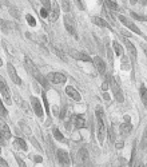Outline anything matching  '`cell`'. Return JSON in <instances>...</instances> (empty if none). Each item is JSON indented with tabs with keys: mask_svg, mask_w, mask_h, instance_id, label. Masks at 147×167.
I'll return each instance as SVG.
<instances>
[{
	"mask_svg": "<svg viewBox=\"0 0 147 167\" xmlns=\"http://www.w3.org/2000/svg\"><path fill=\"white\" fill-rule=\"evenodd\" d=\"M95 115H96V123H98V139L100 143H103L106 136V126H104V112L100 106H98L95 110Z\"/></svg>",
	"mask_w": 147,
	"mask_h": 167,
	"instance_id": "obj_1",
	"label": "cell"
},
{
	"mask_svg": "<svg viewBox=\"0 0 147 167\" xmlns=\"http://www.w3.org/2000/svg\"><path fill=\"white\" fill-rule=\"evenodd\" d=\"M110 87H111L112 92H114V95H115V98H116V100H118L119 103H122L123 100H125V98H123L122 90H120L119 82H118L115 78H111V79H110Z\"/></svg>",
	"mask_w": 147,
	"mask_h": 167,
	"instance_id": "obj_2",
	"label": "cell"
},
{
	"mask_svg": "<svg viewBox=\"0 0 147 167\" xmlns=\"http://www.w3.org/2000/svg\"><path fill=\"white\" fill-rule=\"evenodd\" d=\"M123 42H125V45H126V48H127V52H128V56H130V60H131V63H137L138 52H137V48H135V45L132 44L131 42H130L127 37H125V39H123Z\"/></svg>",
	"mask_w": 147,
	"mask_h": 167,
	"instance_id": "obj_3",
	"label": "cell"
},
{
	"mask_svg": "<svg viewBox=\"0 0 147 167\" xmlns=\"http://www.w3.org/2000/svg\"><path fill=\"white\" fill-rule=\"evenodd\" d=\"M47 80L54 83V84H62V83H64L67 80V78L62 72H51L47 75Z\"/></svg>",
	"mask_w": 147,
	"mask_h": 167,
	"instance_id": "obj_4",
	"label": "cell"
},
{
	"mask_svg": "<svg viewBox=\"0 0 147 167\" xmlns=\"http://www.w3.org/2000/svg\"><path fill=\"white\" fill-rule=\"evenodd\" d=\"M0 92H1L3 98H4L5 103H8V104L12 103V100H11V91H10V88H8V86L5 84L4 79H3L1 76H0Z\"/></svg>",
	"mask_w": 147,
	"mask_h": 167,
	"instance_id": "obj_5",
	"label": "cell"
},
{
	"mask_svg": "<svg viewBox=\"0 0 147 167\" xmlns=\"http://www.w3.org/2000/svg\"><path fill=\"white\" fill-rule=\"evenodd\" d=\"M59 15H60L59 4H57V1L52 0V3H51V8H50V15H48V20H50L51 23L56 22L57 18H59Z\"/></svg>",
	"mask_w": 147,
	"mask_h": 167,
	"instance_id": "obj_6",
	"label": "cell"
},
{
	"mask_svg": "<svg viewBox=\"0 0 147 167\" xmlns=\"http://www.w3.org/2000/svg\"><path fill=\"white\" fill-rule=\"evenodd\" d=\"M31 106H32V108H34V111H35V114L40 118V119H43V116H44V111H43L42 103L39 102V99H37V98H35V96L31 98Z\"/></svg>",
	"mask_w": 147,
	"mask_h": 167,
	"instance_id": "obj_7",
	"label": "cell"
},
{
	"mask_svg": "<svg viewBox=\"0 0 147 167\" xmlns=\"http://www.w3.org/2000/svg\"><path fill=\"white\" fill-rule=\"evenodd\" d=\"M7 71H8V75H10L11 80H12L15 84H18V86L22 84V80H20V78L18 76V72H16V70H15V67H13L12 63H8L7 64Z\"/></svg>",
	"mask_w": 147,
	"mask_h": 167,
	"instance_id": "obj_8",
	"label": "cell"
},
{
	"mask_svg": "<svg viewBox=\"0 0 147 167\" xmlns=\"http://www.w3.org/2000/svg\"><path fill=\"white\" fill-rule=\"evenodd\" d=\"M118 19H119L120 22H122L127 28H130L132 32H135V34H138V35H140V30H139V28H138L137 25H135L130 19H127L126 16H123V15H119V16H118Z\"/></svg>",
	"mask_w": 147,
	"mask_h": 167,
	"instance_id": "obj_9",
	"label": "cell"
},
{
	"mask_svg": "<svg viewBox=\"0 0 147 167\" xmlns=\"http://www.w3.org/2000/svg\"><path fill=\"white\" fill-rule=\"evenodd\" d=\"M64 27L71 35L76 36V28H75V23H74V19H71L70 15H66L64 18Z\"/></svg>",
	"mask_w": 147,
	"mask_h": 167,
	"instance_id": "obj_10",
	"label": "cell"
},
{
	"mask_svg": "<svg viewBox=\"0 0 147 167\" xmlns=\"http://www.w3.org/2000/svg\"><path fill=\"white\" fill-rule=\"evenodd\" d=\"M57 160H59L60 165L63 166H70V157H68V152L64 150H57Z\"/></svg>",
	"mask_w": 147,
	"mask_h": 167,
	"instance_id": "obj_11",
	"label": "cell"
},
{
	"mask_svg": "<svg viewBox=\"0 0 147 167\" xmlns=\"http://www.w3.org/2000/svg\"><path fill=\"white\" fill-rule=\"evenodd\" d=\"M92 62H94V64H95V67H96L98 72H99L100 75H104L106 74V63L103 62L99 56H95L94 59H92Z\"/></svg>",
	"mask_w": 147,
	"mask_h": 167,
	"instance_id": "obj_12",
	"label": "cell"
},
{
	"mask_svg": "<svg viewBox=\"0 0 147 167\" xmlns=\"http://www.w3.org/2000/svg\"><path fill=\"white\" fill-rule=\"evenodd\" d=\"M72 122H74V126L76 130H80V128H83L86 126V119L83 115H74L72 118Z\"/></svg>",
	"mask_w": 147,
	"mask_h": 167,
	"instance_id": "obj_13",
	"label": "cell"
},
{
	"mask_svg": "<svg viewBox=\"0 0 147 167\" xmlns=\"http://www.w3.org/2000/svg\"><path fill=\"white\" fill-rule=\"evenodd\" d=\"M70 55L75 57V59H78V60H84V62H92V59L88 55H86V54H83V52H78V51H75V50H70Z\"/></svg>",
	"mask_w": 147,
	"mask_h": 167,
	"instance_id": "obj_14",
	"label": "cell"
},
{
	"mask_svg": "<svg viewBox=\"0 0 147 167\" xmlns=\"http://www.w3.org/2000/svg\"><path fill=\"white\" fill-rule=\"evenodd\" d=\"M66 94L68 95L70 98H72L75 102H79L82 98H80V94L76 90H75L74 87H71V86H68V87H66Z\"/></svg>",
	"mask_w": 147,
	"mask_h": 167,
	"instance_id": "obj_15",
	"label": "cell"
},
{
	"mask_svg": "<svg viewBox=\"0 0 147 167\" xmlns=\"http://www.w3.org/2000/svg\"><path fill=\"white\" fill-rule=\"evenodd\" d=\"M0 131H1L3 136H4L5 139H10V138H11V131H10V127H8V126H7V123H5L3 119H0Z\"/></svg>",
	"mask_w": 147,
	"mask_h": 167,
	"instance_id": "obj_16",
	"label": "cell"
},
{
	"mask_svg": "<svg viewBox=\"0 0 147 167\" xmlns=\"http://www.w3.org/2000/svg\"><path fill=\"white\" fill-rule=\"evenodd\" d=\"M92 23L96 25H99V27H103V28H108V30H111V25L108 24V22H106L104 19L99 18V16H94L92 18Z\"/></svg>",
	"mask_w": 147,
	"mask_h": 167,
	"instance_id": "obj_17",
	"label": "cell"
},
{
	"mask_svg": "<svg viewBox=\"0 0 147 167\" xmlns=\"http://www.w3.org/2000/svg\"><path fill=\"white\" fill-rule=\"evenodd\" d=\"M25 67H27V71H28V72H30L31 75H32V76L37 72V71H39V70L36 68V66L34 64V62L30 59V57H25Z\"/></svg>",
	"mask_w": 147,
	"mask_h": 167,
	"instance_id": "obj_18",
	"label": "cell"
},
{
	"mask_svg": "<svg viewBox=\"0 0 147 167\" xmlns=\"http://www.w3.org/2000/svg\"><path fill=\"white\" fill-rule=\"evenodd\" d=\"M119 131H120V134H122L123 136L128 135L130 132L132 131V126H131V123H130V122L122 123V125H120V127H119Z\"/></svg>",
	"mask_w": 147,
	"mask_h": 167,
	"instance_id": "obj_19",
	"label": "cell"
},
{
	"mask_svg": "<svg viewBox=\"0 0 147 167\" xmlns=\"http://www.w3.org/2000/svg\"><path fill=\"white\" fill-rule=\"evenodd\" d=\"M139 94H140V99H142L143 104H145V107L147 108V88H146V86H145V84L140 86V88H139Z\"/></svg>",
	"mask_w": 147,
	"mask_h": 167,
	"instance_id": "obj_20",
	"label": "cell"
},
{
	"mask_svg": "<svg viewBox=\"0 0 147 167\" xmlns=\"http://www.w3.org/2000/svg\"><path fill=\"white\" fill-rule=\"evenodd\" d=\"M112 48H114L116 56H123V48H122V45L116 42V40H114V42H112Z\"/></svg>",
	"mask_w": 147,
	"mask_h": 167,
	"instance_id": "obj_21",
	"label": "cell"
},
{
	"mask_svg": "<svg viewBox=\"0 0 147 167\" xmlns=\"http://www.w3.org/2000/svg\"><path fill=\"white\" fill-rule=\"evenodd\" d=\"M79 158H80V160H82L83 163H86V165H87V163H88V152H87V150H86V148H80L79 150Z\"/></svg>",
	"mask_w": 147,
	"mask_h": 167,
	"instance_id": "obj_22",
	"label": "cell"
},
{
	"mask_svg": "<svg viewBox=\"0 0 147 167\" xmlns=\"http://www.w3.org/2000/svg\"><path fill=\"white\" fill-rule=\"evenodd\" d=\"M15 146L18 148H22L23 151L27 150V145H25V142L23 139H20V138H15Z\"/></svg>",
	"mask_w": 147,
	"mask_h": 167,
	"instance_id": "obj_23",
	"label": "cell"
},
{
	"mask_svg": "<svg viewBox=\"0 0 147 167\" xmlns=\"http://www.w3.org/2000/svg\"><path fill=\"white\" fill-rule=\"evenodd\" d=\"M10 24L11 23H8V22H5V20H3V19H0V28L3 30V32H5V34H8L10 32Z\"/></svg>",
	"mask_w": 147,
	"mask_h": 167,
	"instance_id": "obj_24",
	"label": "cell"
},
{
	"mask_svg": "<svg viewBox=\"0 0 147 167\" xmlns=\"http://www.w3.org/2000/svg\"><path fill=\"white\" fill-rule=\"evenodd\" d=\"M104 3H106V5H107V7L110 8V10H112V11H118V10H119L116 1H112V0H104Z\"/></svg>",
	"mask_w": 147,
	"mask_h": 167,
	"instance_id": "obj_25",
	"label": "cell"
},
{
	"mask_svg": "<svg viewBox=\"0 0 147 167\" xmlns=\"http://www.w3.org/2000/svg\"><path fill=\"white\" fill-rule=\"evenodd\" d=\"M122 68L125 71H128L130 68H131V66H130V62H128V57H126V56L122 57Z\"/></svg>",
	"mask_w": 147,
	"mask_h": 167,
	"instance_id": "obj_26",
	"label": "cell"
},
{
	"mask_svg": "<svg viewBox=\"0 0 147 167\" xmlns=\"http://www.w3.org/2000/svg\"><path fill=\"white\" fill-rule=\"evenodd\" d=\"M52 134H54V136H55V139H56V140H59V142H62V140L64 139V136H63V134H62V132H60L59 130H57L56 127L52 130Z\"/></svg>",
	"mask_w": 147,
	"mask_h": 167,
	"instance_id": "obj_27",
	"label": "cell"
},
{
	"mask_svg": "<svg viewBox=\"0 0 147 167\" xmlns=\"http://www.w3.org/2000/svg\"><path fill=\"white\" fill-rule=\"evenodd\" d=\"M25 19H27V23L31 25V27H35V25H36V20H35V18H34L32 15H30V13H28V15L25 16Z\"/></svg>",
	"mask_w": 147,
	"mask_h": 167,
	"instance_id": "obj_28",
	"label": "cell"
},
{
	"mask_svg": "<svg viewBox=\"0 0 147 167\" xmlns=\"http://www.w3.org/2000/svg\"><path fill=\"white\" fill-rule=\"evenodd\" d=\"M108 138H110V142H115V130H114V126H110V128H108Z\"/></svg>",
	"mask_w": 147,
	"mask_h": 167,
	"instance_id": "obj_29",
	"label": "cell"
},
{
	"mask_svg": "<svg viewBox=\"0 0 147 167\" xmlns=\"http://www.w3.org/2000/svg\"><path fill=\"white\" fill-rule=\"evenodd\" d=\"M131 16L137 20H140V22H147V16H142V15H138L135 12H131Z\"/></svg>",
	"mask_w": 147,
	"mask_h": 167,
	"instance_id": "obj_30",
	"label": "cell"
},
{
	"mask_svg": "<svg viewBox=\"0 0 147 167\" xmlns=\"http://www.w3.org/2000/svg\"><path fill=\"white\" fill-rule=\"evenodd\" d=\"M7 115H8V111L5 110L4 104H3L1 99H0V116H7Z\"/></svg>",
	"mask_w": 147,
	"mask_h": 167,
	"instance_id": "obj_31",
	"label": "cell"
},
{
	"mask_svg": "<svg viewBox=\"0 0 147 167\" xmlns=\"http://www.w3.org/2000/svg\"><path fill=\"white\" fill-rule=\"evenodd\" d=\"M40 3H42L43 7L47 8V10L50 11V8H51V0H40Z\"/></svg>",
	"mask_w": 147,
	"mask_h": 167,
	"instance_id": "obj_32",
	"label": "cell"
},
{
	"mask_svg": "<svg viewBox=\"0 0 147 167\" xmlns=\"http://www.w3.org/2000/svg\"><path fill=\"white\" fill-rule=\"evenodd\" d=\"M52 51H54V52H55V54H56V55H57V56H59V57H60V59H63V60H66V56H64V54H63V52H62V51H59V50H57V48H55V47H52Z\"/></svg>",
	"mask_w": 147,
	"mask_h": 167,
	"instance_id": "obj_33",
	"label": "cell"
},
{
	"mask_svg": "<svg viewBox=\"0 0 147 167\" xmlns=\"http://www.w3.org/2000/svg\"><path fill=\"white\" fill-rule=\"evenodd\" d=\"M48 15H50V11H48L47 8L43 7L42 10H40V16H42V18H48Z\"/></svg>",
	"mask_w": 147,
	"mask_h": 167,
	"instance_id": "obj_34",
	"label": "cell"
},
{
	"mask_svg": "<svg viewBox=\"0 0 147 167\" xmlns=\"http://www.w3.org/2000/svg\"><path fill=\"white\" fill-rule=\"evenodd\" d=\"M62 7H63V11H66V12L70 11V4H68L67 0H62Z\"/></svg>",
	"mask_w": 147,
	"mask_h": 167,
	"instance_id": "obj_35",
	"label": "cell"
},
{
	"mask_svg": "<svg viewBox=\"0 0 147 167\" xmlns=\"http://www.w3.org/2000/svg\"><path fill=\"white\" fill-rule=\"evenodd\" d=\"M10 12H11V15H12L15 19H20V15H19L18 10H15V8H10Z\"/></svg>",
	"mask_w": 147,
	"mask_h": 167,
	"instance_id": "obj_36",
	"label": "cell"
},
{
	"mask_svg": "<svg viewBox=\"0 0 147 167\" xmlns=\"http://www.w3.org/2000/svg\"><path fill=\"white\" fill-rule=\"evenodd\" d=\"M131 1V4H142V5H146L147 4V0H130Z\"/></svg>",
	"mask_w": 147,
	"mask_h": 167,
	"instance_id": "obj_37",
	"label": "cell"
},
{
	"mask_svg": "<svg viewBox=\"0 0 147 167\" xmlns=\"http://www.w3.org/2000/svg\"><path fill=\"white\" fill-rule=\"evenodd\" d=\"M147 147V131L145 132V135H143V139H142V148Z\"/></svg>",
	"mask_w": 147,
	"mask_h": 167,
	"instance_id": "obj_38",
	"label": "cell"
},
{
	"mask_svg": "<svg viewBox=\"0 0 147 167\" xmlns=\"http://www.w3.org/2000/svg\"><path fill=\"white\" fill-rule=\"evenodd\" d=\"M42 96H43V102H44V106H46V111L50 112V110H48V102H47V98H46V94H43Z\"/></svg>",
	"mask_w": 147,
	"mask_h": 167,
	"instance_id": "obj_39",
	"label": "cell"
},
{
	"mask_svg": "<svg viewBox=\"0 0 147 167\" xmlns=\"http://www.w3.org/2000/svg\"><path fill=\"white\" fill-rule=\"evenodd\" d=\"M76 5L79 7V10H84V5H83V0H75Z\"/></svg>",
	"mask_w": 147,
	"mask_h": 167,
	"instance_id": "obj_40",
	"label": "cell"
},
{
	"mask_svg": "<svg viewBox=\"0 0 147 167\" xmlns=\"http://www.w3.org/2000/svg\"><path fill=\"white\" fill-rule=\"evenodd\" d=\"M22 127H23V130H24V134H27L28 136H31V131H30V128H28L27 126H24V125H22Z\"/></svg>",
	"mask_w": 147,
	"mask_h": 167,
	"instance_id": "obj_41",
	"label": "cell"
},
{
	"mask_svg": "<svg viewBox=\"0 0 147 167\" xmlns=\"http://www.w3.org/2000/svg\"><path fill=\"white\" fill-rule=\"evenodd\" d=\"M0 166H1V167H8V163L5 162V160L3 159L1 157H0Z\"/></svg>",
	"mask_w": 147,
	"mask_h": 167,
	"instance_id": "obj_42",
	"label": "cell"
},
{
	"mask_svg": "<svg viewBox=\"0 0 147 167\" xmlns=\"http://www.w3.org/2000/svg\"><path fill=\"white\" fill-rule=\"evenodd\" d=\"M15 158H16V160H18V165H19V166H22V167H24V166H25V163L23 162V160L20 159L19 157H15Z\"/></svg>",
	"mask_w": 147,
	"mask_h": 167,
	"instance_id": "obj_43",
	"label": "cell"
},
{
	"mask_svg": "<svg viewBox=\"0 0 147 167\" xmlns=\"http://www.w3.org/2000/svg\"><path fill=\"white\" fill-rule=\"evenodd\" d=\"M108 86H110V83H108V82H104V83H103V86H102V90H103V91H107Z\"/></svg>",
	"mask_w": 147,
	"mask_h": 167,
	"instance_id": "obj_44",
	"label": "cell"
},
{
	"mask_svg": "<svg viewBox=\"0 0 147 167\" xmlns=\"http://www.w3.org/2000/svg\"><path fill=\"white\" fill-rule=\"evenodd\" d=\"M0 145H1V146H4V145H5V142H4V136H3L1 131H0Z\"/></svg>",
	"mask_w": 147,
	"mask_h": 167,
	"instance_id": "obj_45",
	"label": "cell"
},
{
	"mask_svg": "<svg viewBox=\"0 0 147 167\" xmlns=\"http://www.w3.org/2000/svg\"><path fill=\"white\" fill-rule=\"evenodd\" d=\"M0 5H4V7H8V1H7V0H0Z\"/></svg>",
	"mask_w": 147,
	"mask_h": 167,
	"instance_id": "obj_46",
	"label": "cell"
},
{
	"mask_svg": "<svg viewBox=\"0 0 147 167\" xmlns=\"http://www.w3.org/2000/svg\"><path fill=\"white\" fill-rule=\"evenodd\" d=\"M123 146H125V143H123V142H118L116 143V148H122Z\"/></svg>",
	"mask_w": 147,
	"mask_h": 167,
	"instance_id": "obj_47",
	"label": "cell"
},
{
	"mask_svg": "<svg viewBox=\"0 0 147 167\" xmlns=\"http://www.w3.org/2000/svg\"><path fill=\"white\" fill-rule=\"evenodd\" d=\"M34 159H35V162H37V163H40V162H42V157H35Z\"/></svg>",
	"mask_w": 147,
	"mask_h": 167,
	"instance_id": "obj_48",
	"label": "cell"
},
{
	"mask_svg": "<svg viewBox=\"0 0 147 167\" xmlns=\"http://www.w3.org/2000/svg\"><path fill=\"white\" fill-rule=\"evenodd\" d=\"M103 98H104L106 100H110V96H108V94H107V92H104V95H103Z\"/></svg>",
	"mask_w": 147,
	"mask_h": 167,
	"instance_id": "obj_49",
	"label": "cell"
},
{
	"mask_svg": "<svg viewBox=\"0 0 147 167\" xmlns=\"http://www.w3.org/2000/svg\"><path fill=\"white\" fill-rule=\"evenodd\" d=\"M122 34H123V36H127V37H130V36H131L128 32H126V31H122Z\"/></svg>",
	"mask_w": 147,
	"mask_h": 167,
	"instance_id": "obj_50",
	"label": "cell"
},
{
	"mask_svg": "<svg viewBox=\"0 0 147 167\" xmlns=\"http://www.w3.org/2000/svg\"><path fill=\"white\" fill-rule=\"evenodd\" d=\"M125 120H126V122H130V116H128V115H125Z\"/></svg>",
	"mask_w": 147,
	"mask_h": 167,
	"instance_id": "obj_51",
	"label": "cell"
},
{
	"mask_svg": "<svg viewBox=\"0 0 147 167\" xmlns=\"http://www.w3.org/2000/svg\"><path fill=\"white\" fill-rule=\"evenodd\" d=\"M143 48H145V52H146V55H147V45H143Z\"/></svg>",
	"mask_w": 147,
	"mask_h": 167,
	"instance_id": "obj_52",
	"label": "cell"
},
{
	"mask_svg": "<svg viewBox=\"0 0 147 167\" xmlns=\"http://www.w3.org/2000/svg\"><path fill=\"white\" fill-rule=\"evenodd\" d=\"M1 66H3V60L0 59V67H1Z\"/></svg>",
	"mask_w": 147,
	"mask_h": 167,
	"instance_id": "obj_53",
	"label": "cell"
},
{
	"mask_svg": "<svg viewBox=\"0 0 147 167\" xmlns=\"http://www.w3.org/2000/svg\"><path fill=\"white\" fill-rule=\"evenodd\" d=\"M112 1H116V0H112Z\"/></svg>",
	"mask_w": 147,
	"mask_h": 167,
	"instance_id": "obj_54",
	"label": "cell"
}]
</instances>
